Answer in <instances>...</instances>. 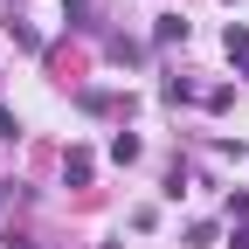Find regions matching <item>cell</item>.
<instances>
[{
  "mask_svg": "<svg viewBox=\"0 0 249 249\" xmlns=\"http://www.w3.org/2000/svg\"><path fill=\"white\" fill-rule=\"evenodd\" d=\"M229 55L242 62V70H249V28H229Z\"/></svg>",
  "mask_w": 249,
  "mask_h": 249,
  "instance_id": "cell-1",
  "label": "cell"
}]
</instances>
